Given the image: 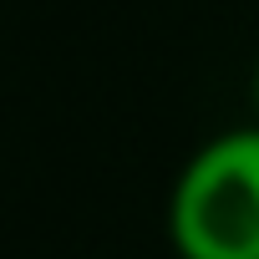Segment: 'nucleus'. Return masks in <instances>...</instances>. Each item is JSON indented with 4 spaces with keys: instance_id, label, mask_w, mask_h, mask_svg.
<instances>
[{
    "instance_id": "nucleus-1",
    "label": "nucleus",
    "mask_w": 259,
    "mask_h": 259,
    "mask_svg": "<svg viewBox=\"0 0 259 259\" xmlns=\"http://www.w3.org/2000/svg\"><path fill=\"white\" fill-rule=\"evenodd\" d=\"M168 229L183 259H259V127L224 133L188 158Z\"/></svg>"
},
{
    "instance_id": "nucleus-2",
    "label": "nucleus",
    "mask_w": 259,
    "mask_h": 259,
    "mask_svg": "<svg viewBox=\"0 0 259 259\" xmlns=\"http://www.w3.org/2000/svg\"><path fill=\"white\" fill-rule=\"evenodd\" d=\"M254 102H259V61H254Z\"/></svg>"
}]
</instances>
